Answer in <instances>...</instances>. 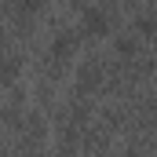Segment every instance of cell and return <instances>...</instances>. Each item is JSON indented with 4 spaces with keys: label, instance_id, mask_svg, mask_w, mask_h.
Wrapping results in <instances>:
<instances>
[{
    "label": "cell",
    "instance_id": "4",
    "mask_svg": "<svg viewBox=\"0 0 157 157\" xmlns=\"http://www.w3.org/2000/svg\"><path fill=\"white\" fill-rule=\"evenodd\" d=\"M99 80H102L99 66H84L80 70V88H99Z\"/></svg>",
    "mask_w": 157,
    "mask_h": 157
},
{
    "label": "cell",
    "instance_id": "1",
    "mask_svg": "<svg viewBox=\"0 0 157 157\" xmlns=\"http://www.w3.org/2000/svg\"><path fill=\"white\" fill-rule=\"evenodd\" d=\"M80 33L88 40L106 37V33H110V15H106L102 7H84V15H80Z\"/></svg>",
    "mask_w": 157,
    "mask_h": 157
},
{
    "label": "cell",
    "instance_id": "2",
    "mask_svg": "<svg viewBox=\"0 0 157 157\" xmlns=\"http://www.w3.org/2000/svg\"><path fill=\"white\" fill-rule=\"evenodd\" d=\"M77 33H59L55 44H51V59H59V62H70L73 55H77Z\"/></svg>",
    "mask_w": 157,
    "mask_h": 157
},
{
    "label": "cell",
    "instance_id": "3",
    "mask_svg": "<svg viewBox=\"0 0 157 157\" xmlns=\"http://www.w3.org/2000/svg\"><path fill=\"white\" fill-rule=\"evenodd\" d=\"M44 4L48 0H15V15L18 18H33L37 11H44Z\"/></svg>",
    "mask_w": 157,
    "mask_h": 157
}]
</instances>
